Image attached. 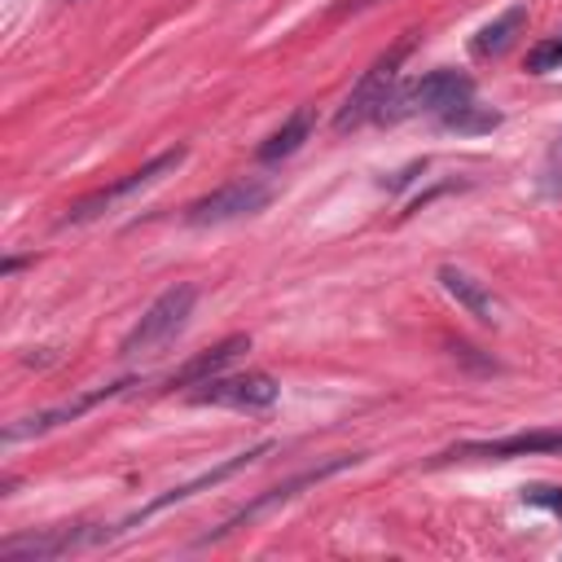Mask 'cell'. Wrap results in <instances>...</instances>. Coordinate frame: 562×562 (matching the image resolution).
<instances>
[{
    "instance_id": "obj_9",
    "label": "cell",
    "mask_w": 562,
    "mask_h": 562,
    "mask_svg": "<svg viewBox=\"0 0 562 562\" xmlns=\"http://www.w3.org/2000/svg\"><path fill=\"white\" fill-rule=\"evenodd\" d=\"M92 540H105V531H92V527H48V531H31V536H9L0 544V562H48V558L83 549Z\"/></svg>"
},
{
    "instance_id": "obj_10",
    "label": "cell",
    "mask_w": 562,
    "mask_h": 562,
    "mask_svg": "<svg viewBox=\"0 0 562 562\" xmlns=\"http://www.w3.org/2000/svg\"><path fill=\"white\" fill-rule=\"evenodd\" d=\"M263 452H272V443H259V448H250V452H237V457H228L224 465H215V470H206V474H198V479H189V483H180V487H171V492H162L158 501H149L140 514H132L123 527H136V522H145V518H154L158 509H171V505H180V501H189V496H198V492H206V487H215V483H224V479H233L237 470H246V465H255Z\"/></svg>"
},
{
    "instance_id": "obj_7",
    "label": "cell",
    "mask_w": 562,
    "mask_h": 562,
    "mask_svg": "<svg viewBox=\"0 0 562 562\" xmlns=\"http://www.w3.org/2000/svg\"><path fill=\"white\" fill-rule=\"evenodd\" d=\"M360 457H334V461H325V465H316V470H303V474H294L290 483H281V487H268L263 496H255L246 509H237L233 518H224V527H215L211 536H202L198 544H211V540H220V536H228V531H237V527H246V522H255L259 514H268V509H277V505H285V501H294L303 487H316L321 479H329V474H338V470H347V465H356Z\"/></svg>"
},
{
    "instance_id": "obj_3",
    "label": "cell",
    "mask_w": 562,
    "mask_h": 562,
    "mask_svg": "<svg viewBox=\"0 0 562 562\" xmlns=\"http://www.w3.org/2000/svg\"><path fill=\"white\" fill-rule=\"evenodd\" d=\"M408 57V44H400V48H391L386 57H378L364 75H360V83L347 92V101H342V110H338V119H334V127L338 132H347V127H360V123H378L382 119V105H386V97L395 92V83H400V61Z\"/></svg>"
},
{
    "instance_id": "obj_19",
    "label": "cell",
    "mask_w": 562,
    "mask_h": 562,
    "mask_svg": "<svg viewBox=\"0 0 562 562\" xmlns=\"http://www.w3.org/2000/svg\"><path fill=\"white\" fill-rule=\"evenodd\" d=\"M364 4H373V0H347L342 9H364Z\"/></svg>"
},
{
    "instance_id": "obj_13",
    "label": "cell",
    "mask_w": 562,
    "mask_h": 562,
    "mask_svg": "<svg viewBox=\"0 0 562 562\" xmlns=\"http://www.w3.org/2000/svg\"><path fill=\"white\" fill-rule=\"evenodd\" d=\"M241 351H250V338L246 334H228L224 342H215L211 351H202V356H193L180 373H171V386H198V382H206V378H215L224 364H233Z\"/></svg>"
},
{
    "instance_id": "obj_16",
    "label": "cell",
    "mask_w": 562,
    "mask_h": 562,
    "mask_svg": "<svg viewBox=\"0 0 562 562\" xmlns=\"http://www.w3.org/2000/svg\"><path fill=\"white\" fill-rule=\"evenodd\" d=\"M540 193H549V198H562V132L553 136V145H549V154H544V162H540Z\"/></svg>"
},
{
    "instance_id": "obj_4",
    "label": "cell",
    "mask_w": 562,
    "mask_h": 562,
    "mask_svg": "<svg viewBox=\"0 0 562 562\" xmlns=\"http://www.w3.org/2000/svg\"><path fill=\"white\" fill-rule=\"evenodd\" d=\"M281 395V382L272 373H215L198 382L189 395L193 404H215V408H237V413H263Z\"/></svg>"
},
{
    "instance_id": "obj_6",
    "label": "cell",
    "mask_w": 562,
    "mask_h": 562,
    "mask_svg": "<svg viewBox=\"0 0 562 562\" xmlns=\"http://www.w3.org/2000/svg\"><path fill=\"white\" fill-rule=\"evenodd\" d=\"M268 198H272V189H268L263 180H255V176H246V180H228L224 189H215V193L189 202L184 220L198 224V228H202V224H228V220H241V215L263 211Z\"/></svg>"
},
{
    "instance_id": "obj_8",
    "label": "cell",
    "mask_w": 562,
    "mask_h": 562,
    "mask_svg": "<svg viewBox=\"0 0 562 562\" xmlns=\"http://www.w3.org/2000/svg\"><path fill=\"white\" fill-rule=\"evenodd\" d=\"M536 452H562V430H518L505 439H470L448 448L439 461H509V457H536Z\"/></svg>"
},
{
    "instance_id": "obj_17",
    "label": "cell",
    "mask_w": 562,
    "mask_h": 562,
    "mask_svg": "<svg viewBox=\"0 0 562 562\" xmlns=\"http://www.w3.org/2000/svg\"><path fill=\"white\" fill-rule=\"evenodd\" d=\"M553 66H562V31L527 53V70H531V75H544V70H553Z\"/></svg>"
},
{
    "instance_id": "obj_14",
    "label": "cell",
    "mask_w": 562,
    "mask_h": 562,
    "mask_svg": "<svg viewBox=\"0 0 562 562\" xmlns=\"http://www.w3.org/2000/svg\"><path fill=\"white\" fill-rule=\"evenodd\" d=\"M527 26V4H509L496 22H487L474 40H470V53L479 57V61H487V57H501L509 44H514V35Z\"/></svg>"
},
{
    "instance_id": "obj_15",
    "label": "cell",
    "mask_w": 562,
    "mask_h": 562,
    "mask_svg": "<svg viewBox=\"0 0 562 562\" xmlns=\"http://www.w3.org/2000/svg\"><path fill=\"white\" fill-rule=\"evenodd\" d=\"M312 123H316V114H312L307 105H299V110L259 145V162H281V158H290V154L312 136Z\"/></svg>"
},
{
    "instance_id": "obj_11",
    "label": "cell",
    "mask_w": 562,
    "mask_h": 562,
    "mask_svg": "<svg viewBox=\"0 0 562 562\" xmlns=\"http://www.w3.org/2000/svg\"><path fill=\"white\" fill-rule=\"evenodd\" d=\"M439 285L474 316V321H483V325H496L501 321V303H496V294L479 281V277H470L465 268H457V263H443L439 268Z\"/></svg>"
},
{
    "instance_id": "obj_2",
    "label": "cell",
    "mask_w": 562,
    "mask_h": 562,
    "mask_svg": "<svg viewBox=\"0 0 562 562\" xmlns=\"http://www.w3.org/2000/svg\"><path fill=\"white\" fill-rule=\"evenodd\" d=\"M193 303H198V285H189V281L162 290V294L145 307V316L132 325V334L123 338V356H149V351H158L162 342H171V338L184 329Z\"/></svg>"
},
{
    "instance_id": "obj_5",
    "label": "cell",
    "mask_w": 562,
    "mask_h": 562,
    "mask_svg": "<svg viewBox=\"0 0 562 562\" xmlns=\"http://www.w3.org/2000/svg\"><path fill=\"white\" fill-rule=\"evenodd\" d=\"M184 162V149L176 145V149H167V154H158V158H149L145 167H136V171H127L123 180H114V184H105V189H97V193H88V198H79L70 211H66V224H83V220H97L101 211H110L114 202H123V198H132V193H140V189H149V184H158L167 171H176Z\"/></svg>"
},
{
    "instance_id": "obj_1",
    "label": "cell",
    "mask_w": 562,
    "mask_h": 562,
    "mask_svg": "<svg viewBox=\"0 0 562 562\" xmlns=\"http://www.w3.org/2000/svg\"><path fill=\"white\" fill-rule=\"evenodd\" d=\"M470 92H474V83L461 70H430L422 79H400L395 92L386 97L378 123H400V119H413V114H439L443 119L448 110L470 101Z\"/></svg>"
},
{
    "instance_id": "obj_12",
    "label": "cell",
    "mask_w": 562,
    "mask_h": 562,
    "mask_svg": "<svg viewBox=\"0 0 562 562\" xmlns=\"http://www.w3.org/2000/svg\"><path fill=\"white\" fill-rule=\"evenodd\" d=\"M123 386H132V382H119V386H105V391L79 395V400H70V404L44 408V413H35V417H22V422H13V426L4 430V443H18V439H26V435H44V430H53V426H61V422H75V417H79V413H88L97 400H105V395H114V391H123Z\"/></svg>"
},
{
    "instance_id": "obj_18",
    "label": "cell",
    "mask_w": 562,
    "mask_h": 562,
    "mask_svg": "<svg viewBox=\"0 0 562 562\" xmlns=\"http://www.w3.org/2000/svg\"><path fill=\"white\" fill-rule=\"evenodd\" d=\"M527 501H536V505H549L553 514H562V492H558V487H527Z\"/></svg>"
}]
</instances>
